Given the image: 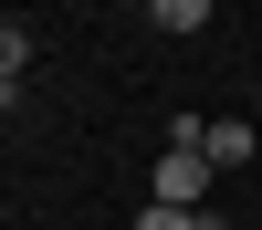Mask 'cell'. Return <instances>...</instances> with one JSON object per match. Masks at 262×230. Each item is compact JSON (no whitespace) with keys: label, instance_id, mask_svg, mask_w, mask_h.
Here are the masks:
<instances>
[{"label":"cell","instance_id":"obj_5","mask_svg":"<svg viewBox=\"0 0 262 230\" xmlns=\"http://www.w3.org/2000/svg\"><path fill=\"white\" fill-rule=\"evenodd\" d=\"M21 63H32V32H21V21H0V84H21Z\"/></svg>","mask_w":262,"mask_h":230},{"label":"cell","instance_id":"obj_1","mask_svg":"<svg viewBox=\"0 0 262 230\" xmlns=\"http://www.w3.org/2000/svg\"><path fill=\"white\" fill-rule=\"evenodd\" d=\"M158 199L168 209H210V157H200V146H168V157H158Z\"/></svg>","mask_w":262,"mask_h":230},{"label":"cell","instance_id":"obj_4","mask_svg":"<svg viewBox=\"0 0 262 230\" xmlns=\"http://www.w3.org/2000/svg\"><path fill=\"white\" fill-rule=\"evenodd\" d=\"M158 32H210V0H158Z\"/></svg>","mask_w":262,"mask_h":230},{"label":"cell","instance_id":"obj_2","mask_svg":"<svg viewBox=\"0 0 262 230\" xmlns=\"http://www.w3.org/2000/svg\"><path fill=\"white\" fill-rule=\"evenodd\" d=\"M252 146H262L252 115H210V125H200V157H210V167H252Z\"/></svg>","mask_w":262,"mask_h":230},{"label":"cell","instance_id":"obj_6","mask_svg":"<svg viewBox=\"0 0 262 230\" xmlns=\"http://www.w3.org/2000/svg\"><path fill=\"white\" fill-rule=\"evenodd\" d=\"M0 115H11V84H0Z\"/></svg>","mask_w":262,"mask_h":230},{"label":"cell","instance_id":"obj_3","mask_svg":"<svg viewBox=\"0 0 262 230\" xmlns=\"http://www.w3.org/2000/svg\"><path fill=\"white\" fill-rule=\"evenodd\" d=\"M137 230H221V209H168V199H147Z\"/></svg>","mask_w":262,"mask_h":230}]
</instances>
